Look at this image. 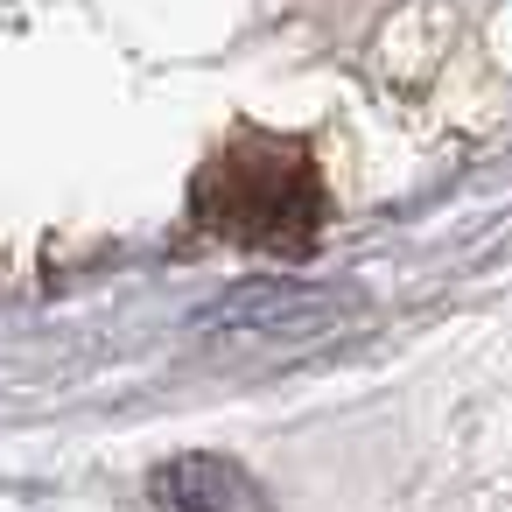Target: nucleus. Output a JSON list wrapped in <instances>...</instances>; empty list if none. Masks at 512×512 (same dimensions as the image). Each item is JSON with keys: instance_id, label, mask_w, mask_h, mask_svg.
Masks as SVG:
<instances>
[{"instance_id": "f257e3e1", "label": "nucleus", "mask_w": 512, "mask_h": 512, "mask_svg": "<svg viewBox=\"0 0 512 512\" xmlns=\"http://www.w3.org/2000/svg\"><path fill=\"white\" fill-rule=\"evenodd\" d=\"M190 218L211 239L260 246V253H302L330 225V190L302 141L239 127L190 183Z\"/></svg>"}, {"instance_id": "f03ea898", "label": "nucleus", "mask_w": 512, "mask_h": 512, "mask_svg": "<svg viewBox=\"0 0 512 512\" xmlns=\"http://www.w3.org/2000/svg\"><path fill=\"white\" fill-rule=\"evenodd\" d=\"M358 309V295H330V288H302V281H246L218 323L239 337H323Z\"/></svg>"}, {"instance_id": "7ed1b4c3", "label": "nucleus", "mask_w": 512, "mask_h": 512, "mask_svg": "<svg viewBox=\"0 0 512 512\" xmlns=\"http://www.w3.org/2000/svg\"><path fill=\"white\" fill-rule=\"evenodd\" d=\"M155 512H267V491L246 463L211 456V449H183L148 477Z\"/></svg>"}]
</instances>
